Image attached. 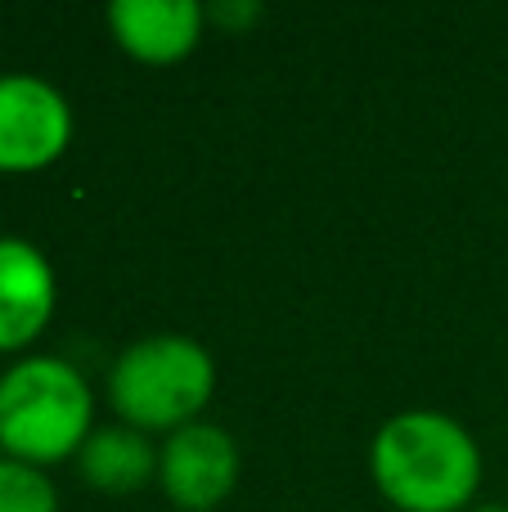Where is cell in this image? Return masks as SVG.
I'll list each match as a JSON object with an SVG mask.
<instances>
[{"label":"cell","mask_w":508,"mask_h":512,"mask_svg":"<svg viewBox=\"0 0 508 512\" xmlns=\"http://www.w3.org/2000/svg\"><path fill=\"white\" fill-rule=\"evenodd\" d=\"M95 396L86 378L59 355H32L0 373V450L5 459L59 463L95 432Z\"/></svg>","instance_id":"cell-2"},{"label":"cell","mask_w":508,"mask_h":512,"mask_svg":"<svg viewBox=\"0 0 508 512\" xmlns=\"http://www.w3.org/2000/svg\"><path fill=\"white\" fill-rule=\"evenodd\" d=\"M72 108L50 81L5 72L0 77V171H41L68 149Z\"/></svg>","instance_id":"cell-4"},{"label":"cell","mask_w":508,"mask_h":512,"mask_svg":"<svg viewBox=\"0 0 508 512\" xmlns=\"http://www.w3.org/2000/svg\"><path fill=\"white\" fill-rule=\"evenodd\" d=\"M158 481L180 512H212L239 481V445L216 423H189L162 445Z\"/></svg>","instance_id":"cell-5"},{"label":"cell","mask_w":508,"mask_h":512,"mask_svg":"<svg viewBox=\"0 0 508 512\" xmlns=\"http://www.w3.org/2000/svg\"><path fill=\"white\" fill-rule=\"evenodd\" d=\"M369 463L383 499L401 512H459L482 486L477 441L464 423L432 409L387 418L374 436Z\"/></svg>","instance_id":"cell-1"},{"label":"cell","mask_w":508,"mask_h":512,"mask_svg":"<svg viewBox=\"0 0 508 512\" xmlns=\"http://www.w3.org/2000/svg\"><path fill=\"white\" fill-rule=\"evenodd\" d=\"M473 512H508V504H482V508H473Z\"/></svg>","instance_id":"cell-11"},{"label":"cell","mask_w":508,"mask_h":512,"mask_svg":"<svg viewBox=\"0 0 508 512\" xmlns=\"http://www.w3.org/2000/svg\"><path fill=\"white\" fill-rule=\"evenodd\" d=\"M207 18L216 27H225V32H243V27H252L261 18V5H252V0H225V5L207 9Z\"/></svg>","instance_id":"cell-10"},{"label":"cell","mask_w":508,"mask_h":512,"mask_svg":"<svg viewBox=\"0 0 508 512\" xmlns=\"http://www.w3.org/2000/svg\"><path fill=\"white\" fill-rule=\"evenodd\" d=\"M216 387V360L194 337H144L117 355L108 396L135 432H180L189 427Z\"/></svg>","instance_id":"cell-3"},{"label":"cell","mask_w":508,"mask_h":512,"mask_svg":"<svg viewBox=\"0 0 508 512\" xmlns=\"http://www.w3.org/2000/svg\"><path fill=\"white\" fill-rule=\"evenodd\" d=\"M77 463L81 477L95 490H104V495H131L149 477H158V454H153L149 436L126 423L95 427L86 436V445L77 450Z\"/></svg>","instance_id":"cell-8"},{"label":"cell","mask_w":508,"mask_h":512,"mask_svg":"<svg viewBox=\"0 0 508 512\" xmlns=\"http://www.w3.org/2000/svg\"><path fill=\"white\" fill-rule=\"evenodd\" d=\"M0 512H59L54 481L32 463L0 459Z\"/></svg>","instance_id":"cell-9"},{"label":"cell","mask_w":508,"mask_h":512,"mask_svg":"<svg viewBox=\"0 0 508 512\" xmlns=\"http://www.w3.org/2000/svg\"><path fill=\"white\" fill-rule=\"evenodd\" d=\"M207 9L194 0H113L108 27L140 63H176L198 45Z\"/></svg>","instance_id":"cell-7"},{"label":"cell","mask_w":508,"mask_h":512,"mask_svg":"<svg viewBox=\"0 0 508 512\" xmlns=\"http://www.w3.org/2000/svg\"><path fill=\"white\" fill-rule=\"evenodd\" d=\"M54 315V270L27 239H0V351H23Z\"/></svg>","instance_id":"cell-6"}]
</instances>
